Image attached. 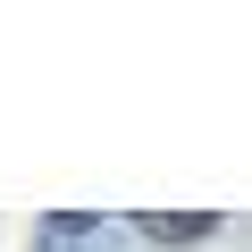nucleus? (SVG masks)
I'll use <instances>...</instances> for the list:
<instances>
[{
	"mask_svg": "<svg viewBox=\"0 0 252 252\" xmlns=\"http://www.w3.org/2000/svg\"><path fill=\"white\" fill-rule=\"evenodd\" d=\"M210 227H219L210 210H143L135 219V235H152V244H202Z\"/></svg>",
	"mask_w": 252,
	"mask_h": 252,
	"instance_id": "obj_1",
	"label": "nucleus"
}]
</instances>
